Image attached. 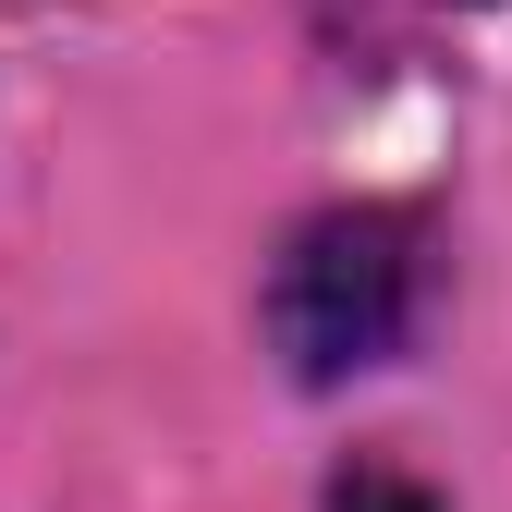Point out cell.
Returning a JSON list of instances; mask_svg holds the SVG:
<instances>
[{
	"mask_svg": "<svg viewBox=\"0 0 512 512\" xmlns=\"http://www.w3.org/2000/svg\"><path fill=\"white\" fill-rule=\"evenodd\" d=\"M269 330L293 354V378H354L391 366L415 330V232L391 208H330L305 220L281 281H269Z\"/></svg>",
	"mask_w": 512,
	"mask_h": 512,
	"instance_id": "6da1fadb",
	"label": "cell"
},
{
	"mask_svg": "<svg viewBox=\"0 0 512 512\" xmlns=\"http://www.w3.org/2000/svg\"><path fill=\"white\" fill-rule=\"evenodd\" d=\"M330 512H439V500H427L415 476H342V500H330Z\"/></svg>",
	"mask_w": 512,
	"mask_h": 512,
	"instance_id": "7a4b0ae2",
	"label": "cell"
}]
</instances>
